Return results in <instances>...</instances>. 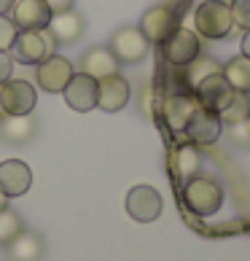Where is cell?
Listing matches in <instances>:
<instances>
[{"label": "cell", "mask_w": 250, "mask_h": 261, "mask_svg": "<svg viewBox=\"0 0 250 261\" xmlns=\"http://www.w3.org/2000/svg\"><path fill=\"white\" fill-rule=\"evenodd\" d=\"M8 54H11L14 62L41 65L51 54H57V38L49 33V27H43V30H19Z\"/></svg>", "instance_id": "cell-1"}, {"label": "cell", "mask_w": 250, "mask_h": 261, "mask_svg": "<svg viewBox=\"0 0 250 261\" xmlns=\"http://www.w3.org/2000/svg\"><path fill=\"white\" fill-rule=\"evenodd\" d=\"M183 202L194 216H215L224 205V186L215 178H188L183 183Z\"/></svg>", "instance_id": "cell-2"}, {"label": "cell", "mask_w": 250, "mask_h": 261, "mask_svg": "<svg viewBox=\"0 0 250 261\" xmlns=\"http://www.w3.org/2000/svg\"><path fill=\"white\" fill-rule=\"evenodd\" d=\"M194 30L197 35L210 38V41L226 38L234 30L229 3H224V0H205V3H199L197 14H194Z\"/></svg>", "instance_id": "cell-3"}, {"label": "cell", "mask_w": 250, "mask_h": 261, "mask_svg": "<svg viewBox=\"0 0 250 261\" xmlns=\"http://www.w3.org/2000/svg\"><path fill=\"white\" fill-rule=\"evenodd\" d=\"M159 46H161V57H164V62L170 67H183L188 62H194L202 51L199 35L194 30H188V27H175Z\"/></svg>", "instance_id": "cell-4"}, {"label": "cell", "mask_w": 250, "mask_h": 261, "mask_svg": "<svg viewBox=\"0 0 250 261\" xmlns=\"http://www.w3.org/2000/svg\"><path fill=\"white\" fill-rule=\"evenodd\" d=\"M148 41L146 35L140 33V27H119L116 33L110 35V43L108 49L113 51L119 62L124 65H137L148 57Z\"/></svg>", "instance_id": "cell-5"}, {"label": "cell", "mask_w": 250, "mask_h": 261, "mask_svg": "<svg viewBox=\"0 0 250 261\" xmlns=\"http://www.w3.org/2000/svg\"><path fill=\"white\" fill-rule=\"evenodd\" d=\"M0 102H3L6 116H27L35 111L38 94L33 84L22 79H8L6 84H0Z\"/></svg>", "instance_id": "cell-6"}, {"label": "cell", "mask_w": 250, "mask_h": 261, "mask_svg": "<svg viewBox=\"0 0 250 261\" xmlns=\"http://www.w3.org/2000/svg\"><path fill=\"white\" fill-rule=\"evenodd\" d=\"M124 207H127L129 218L140 221V224H151L161 216V194L153 186H134L129 189Z\"/></svg>", "instance_id": "cell-7"}, {"label": "cell", "mask_w": 250, "mask_h": 261, "mask_svg": "<svg viewBox=\"0 0 250 261\" xmlns=\"http://www.w3.org/2000/svg\"><path fill=\"white\" fill-rule=\"evenodd\" d=\"M73 73H75V67H73L70 60H65L60 54H51L49 60H43L35 67V81L43 92L57 94L67 86V81L73 79Z\"/></svg>", "instance_id": "cell-8"}, {"label": "cell", "mask_w": 250, "mask_h": 261, "mask_svg": "<svg viewBox=\"0 0 250 261\" xmlns=\"http://www.w3.org/2000/svg\"><path fill=\"white\" fill-rule=\"evenodd\" d=\"M129 100H132V86L124 75L113 73L108 79L97 81V108L100 111H105V113L124 111Z\"/></svg>", "instance_id": "cell-9"}, {"label": "cell", "mask_w": 250, "mask_h": 261, "mask_svg": "<svg viewBox=\"0 0 250 261\" xmlns=\"http://www.w3.org/2000/svg\"><path fill=\"white\" fill-rule=\"evenodd\" d=\"M62 94H65V102L73 111H78V113L94 111L97 108V79H92L86 73H73V79L67 81Z\"/></svg>", "instance_id": "cell-10"}, {"label": "cell", "mask_w": 250, "mask_h": 261, "mask_svg": "<svg viewBox=\"0 0 250 261\" xmlns=\"http://www.w3.org/2000/svg\"><path fill=\"white\" fill-rule=\"evenodd\" d=\"M188 140L194 143V146H213V143L220 138V132H224V121L218 119L215 111L210 108H197V113L191 116V121L186 124Z\"/></svg>", "instance_id": "cell-11"}, {"label": "cell", "mask_w": 250, "mask_h": 261, "mask_svg": "<svg viewBox=\"0 0 250 261\" xmlns=\"http://www.w3.org/2000/svg\"><path fill=\"white\" fill-rule=\"evenodd\" d=\"M140 33L146 35L148 43H161L164 38L175 30L178 22H175V14H172L170 6H151L140 19Z\"/></svg>", "instance_id": "cell-12"}, {"label": "cell", "mask_w": 250, "mask_h": 261, "mask_svg": "<svg viewBox=\"0 0 250 261\" xmlns=\"http://www.w3.org/2000/svg\"><path fill=\"white\" fill-rule=\"evenodd\" d=\"M8 14H11V22L16 24V30H43L51 19L46 0H16Z\"/></svg>", "instance_id": "cell-13"}, {"label": "cell", "mask_w": 250, "mask_h": 261, "mask_svg": "<svg viewBox=\"0 0 250 261\" xmlns=\"http://www.w3.org/2000/svg\"><path fill=\"white\" fill-rule=\"evenodd\" d=\"M199 102L194 94H170L161 105V113H164V121L172 132H183L186 124L191 121V116L197 113Z\"/></svg>", "instance_id": "cell-14"}, {"label": "cell", "mask_w": 250, "mask_h": 261, "mask_svg": "<svg viewBox=\"0 0 250 261\" xmlns=\"http://www.w3.org/2000/svg\"><path fill=\"white\" fill-rule=\"evenodd\" d=\"M119 60L113 57V51L108 46H92V49H86L84 57H81V73L92 75V79H108V75L119 73Z\"/></svg>", "instance_id": "cell-15"}, {"label": "cell", "mask_w": 250, "mask_h": 261, "mask_svg": "<svg viewBox=\"0 0 250 261\" xmlns=\"http://www.w3.org/2000/svg\"><path fill=\"white\" fill-rule=\"evenodd\" d=\"M30 183H33V172H30V167H27L24 162L8 159V162L0 164V189H3L8 197L27 194Z\"/></svg>", "instance_id": "cell-16"}, {"label": "cell", "mask_w": 250, "mask_h": 261, "mask_svg": "<svg viewBox=\"0 0 250 261\" xmlns=\"http://www.w3.org/2000/svg\"><path fill=\"white\" fill-rule=\"evenodd\" d=\"M46 27H49V33L57 38V43H75L84 35L86 22H84L81 14H75L70 8V11H65V14H51Z\"/></svg>", "instance_id": "cell-17"}, {"label": "cell", "mask_w": 250, "mask_h": 261, "mask_svg": "<svg viewBox=\"0 0 250 261\" xmlns=\"http://www.w3.org/2000/svg\"><path fill=\"white\" fill-rule=\"evenodd\" d=\"M218 119L229 124V127H237V124H245L250 116V92H237L232 89L224 100L218 102Z\"/></svg>", "instance_id": "cell-18"}, {"label": "cell", "mask_w": 250, "mask_h": 261, "mask_svg": "<svg viewBox=\"0 0 250 261\" xmlns=\"http://www.w3.org/2000/svg\"><path fill=\"white\" fill-rule=\"evenodd\" d=\"M229 92H232V86H229V81L224 79V73L205 75V79L194 86V97L199 102V108H210V111H215L218 102L224 100Z\"/></svg>", "instance_id": "cell-19"}, {"label": "cell", "mask_w": 250, "mask_h": 261, "mask_svg": "<svg viewBox=\"0 0 250 261\" xmlns=\"http://www.w3.org/2000/svg\"><path fill=\"white\" fill-rule=\"evenodd\" d=\"M35 129L38 124L33 119V113L27 116H3L0 119V138L11 146H22V143L33 140L35 138Z\"/></svg>", "instance_id": "cell-20"}, {"label": "cell", "mask_w": 250, "mask_h": 261, "mask_svg": "<svg viewBox=\"0 0 250 261\" xmlns=\"http://www.w3.org/2000/svg\"><path fill=\"white\" fill-rule=\"evenodd\" d=\"M6 248H8V261H41L43 258V240L33 234V231H19Z\"/></svg>", "instance_id": "cell-21"}, {"label": "cell", "mask_w": 250, "mask_h": 261, "mask_svg": "<svg viewBox=\"0 0 250 261\" xmlns=\"http://www.w3.org/2000/svg\"><path fill=\"white\" fill-rule=\"evenodd\" d=\"M224 79L229 81V86L237 92H250V60L245 54L239 57H232L224 67H220Z\"/></svg>", "instance_id": "cell-22"}, {"label": "cell", "mask_w": 250, "mask_h": 261, "mask_svg": "<svg viewBox=\"0 0 250 261\" xmlns=\"http://www.w3.org/2000/svg\"><path fill=\"white\" fill-rule=\"evenodd\" d=\"M199 151L194 143H188V146H180L175 153H172V170H175V175L180 180H188V178H194L197 175V170H199Z\"/></svg>", "instance_id": "cell-23"}, {"label": "cell", "mask_w": 250, "mask_h": 261, "mask_svg": "<svg viewBox=\"0 0 250 261\" xmlns=\"http://www.w3.org/2000/svg\"><path fill=\"white\" fill-rule=\"evenodd\" d=\"M183 70H186V79H188V86L194 89V86L205 79V75H213V73H220V65L218 60H213V57H197L194 62H188L183 65Z\"/></svg>", "instance_id": "cell-24"}, {"label": "cell", "mask_w": 250, "mask_h": 261, "mask_svg": "<svg viewBox=\"0 0 250 261\" xmlns=\"http://www.w3.org/2000/svg\"><path fill=\"white\" fill-rule=\"evenodd\" d=\"M19 231H24L19 213H14L11 207L0 210V245H8V243H11V240L19 234Z\"/></svg>", "instance_id": "cell-25"}, {"label": "cell", "mask_w": 250, "mask_h": 261, "mask_svg": "<svg viewBox=\"0 0 250 261\" xmlns=\"http://www.w3.org/2000/svg\"><path fill=\"white\" fill-rule=\"evenodd\" d=\"M232 24L239 30H250V0H232Z\"/></svg>", "instance_id": "cell-26"}, {"label": "cell", "mask_w": 250, "mask_h": 261, "mask_svg": "<svg viewBox=\"0 0 250 261\" xmlns=\"http://www.w3.org/2000/svg\"><path fill=\"white\" fill-rule=\"evenodd\" d=\"M16 33H19V30H16V24L11 22V16L0 14V51H8V49H11Z\"/></svg>", "instance_id": "cell-27"}, {"label": "cell", "mask_w": 250, "mask_h": 261, "mask_svg": "<svg viewBox=\"0 0 250 261\" xmlns=\"http://www.w3.org/2000/svg\"><path fill=\"white\" fill-rule=\"evenodd\" d=\"M14 73V60L8 51H0V84H6Z\"/></svg>", "instance_id": "cell-28"}, {"label": "cell", "mask_w": 250, "mask_h": 261, "mask_svg": "<svg viewBox=\"0 0 250 261\" xmlns=\"http://www.w3.org/2000/svg\"><path fill=\"white\" fill-rule=\"evenodd\" d=\"M75 0H46V6H49V11L51 14H65V11H70Z\"/></svg>", "instance_id": "cell-29"}, {"label": "cell", "mask_w": 250, "mask_h": 261, "mask_svg": "<svg viewBox=\"0 0 250 261\" xmlns=\"http://www.w3.org/2000/svg\"><path fill=\"white\" fill-rule=\"evenodd\" d=\"M242 54L250 60V30H245V38H242Z\"/></svg>", "instance_id": "cell-30"}, {"label": "cell", "mask_w": 250, "mask_h": 261, "mask_svg": "<svg viewBox=\"0 0 250 261\" xmlns=\"http://www.w3.org/2000/svg\"><path fill=\"white\" fill-rule=\"evenodd\" d=\"M14 3H16V0H0V14H8L14 8Z\"/></svg>", "instance_id": "cell-31"}, {"label": "cell", "mask_w": 250, "mask_h": 261, "mask_svg": "<svg viewBox=\"0 0 250 261\" xmlns=\"http://www.w3.org/2000/svg\"><path fill=\"white\" fill-rule=\"evenodd\" d=\"M8 199H11V197H8L6 191L0 189V210H6V207H8Z\"/></svg>", "instance_id": "cell-32"}, {"label": "cell", "mask_w": 250, "mask_h": 261, "mask_svg": "<svg viewBox=\"0 0 250 261\" xmlns=\"http://www.w3.org/2000/svg\"><path fill=\"white\" fill-rule=\"evenodd\" d=\"M245 129H247V138H250V116H247V121H245Z\"/></svg>", "instance_id": "cell-33"}, {"label": "cell", "mask_w": 250, "mask_h": 261, "mask_svg": "<svg viewBox=\"0 0 250 261\" xmlns=\"http://www.w3.org/2000/svg\"><path fill=\"white\" fill-rule=\"evenodd\" d=\"M3 116H6V111H3V102H0V119H3Z\"/></svg>", "instance_id": "cell-34"}]
</instances>
